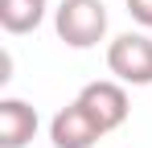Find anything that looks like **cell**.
I'll return each mask as SVG.
<instances>
[{
	"label": "cell",
	"instance_id": "2",
	"mask_svg": "<svg viewBox=\"0 0 152 148\" xmlns=\"http://www.w3.org/2000/svg\"><path fill=\"white\" fill-rule=\"evenodd\" d=\"M107 70L127 86H152V37L148 33H119L107 45Z\"/></svg>",
	"mask_w": 152,
	"mask_h": 148
},
{
	"label": "cell",
	"instance_id": "7",
	"mask_svg": "<svg viewBox=\"0 0 152 148\" xmlns=\"http://www.w3.org/2000/svg\"><path fill=\"white\" fill-rule=\"evenodd\" d=\"M127 12H132V21L152 29V0H127Z\"/></svg>",
	"mask_w": 152,
	"mask_h": 148
},
{
	"label": "cell",
	"instance_id": "3",
	"mask_svg": "<svg viewBox=\"0 0 152 148\" xmlns=\"http://www.w3.org/2000/svg\"><path fill=\"white\" fill-rule=\"evenodd\" d=\"M78 103L91 111V119L99 123L103 132H115V127H124L127 119V91L124 82H111V78H99V82H86L82 91H78Z\"/></svg>",
	"mask_w": 152,
	"mask_h": 148
},
{
	"label": "cell",
	"instance_id": "5",
	"mask_svg": "<svg viewBox=\"0 0 152 148\" xmlns=\"http://www.w3.org/2000/svg\"><path fill=\"white\" fill-rule=\"evenodd\" d=\"M37 132V111L25 99H0V148H25Z\"/></svg>",
	"mask_w": 152,
	"mask_h": 148
},
{
	"label": "cell",
	"instance_id": "6",
	"mask_svg": "<svg viewBox=\"0 0 152 148\" xmlns=\"http://www.w3.org/2000/svg\"><path fill=\"white\" fill-rule=\"evenodd\" d=\"M45 21V0H0V25L8 33H33Z\"/></svg>",
	"mask_w": 152,
	"mask_h": 148
},
{
	"label": "cell",
	"instance_id": "4",
	"mask_svg": "<svg viewBox=\"0 0 152 148\" xmlns=\"http://www.w3.org/2000/svg\"><path fill=\"white\" fill-rule=\"evenodd\" d=\"M103 136H107V132L91 119V111H86L78 99L66 103V107L50 119V140H53V148H95Z\"/></svg>",
	"mask_w": 152,
	"mask_h": 148
},
{
	"label": "cell",
	"instance_id": "1",
	"mask_svg": "<svg viewBox=\"0 0 152 148\" xmlns=\"http://www.w3.org/2000/svg\"><path fill=\"white\" fill-rule=\"evenodd\" d=\"M53 29L70 49H91L107 33V8L103 0H62L53 12Z\"/></svg>",
	"mask_w": 152,
	"mask_h": 148
}]
</instances>
